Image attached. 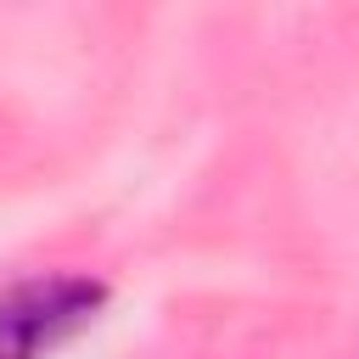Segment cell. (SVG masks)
<instances>
[{
  "instance_id": "1",
  "label": "cell",
  "mask_w": 359,
  "mask_h": 359,
  "mask_svg": "<svg viewBox=\"0 0 359 359\" xmlns=\"http://www.w3.org/2000/svg\"><path fill=\"white\" fill-rule=\"evenodd\" d=\"M95 292L84 280H22L0 297V359H34L62 331L90 314Z\"/></svg>"
}]
</instances>
